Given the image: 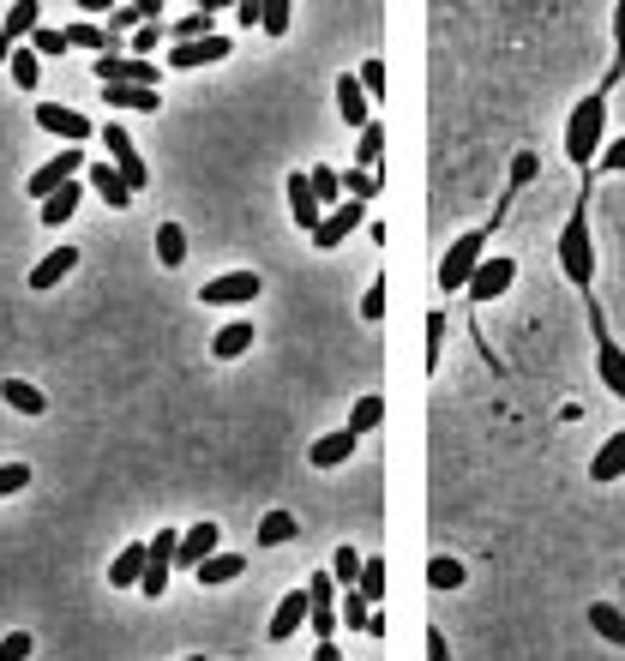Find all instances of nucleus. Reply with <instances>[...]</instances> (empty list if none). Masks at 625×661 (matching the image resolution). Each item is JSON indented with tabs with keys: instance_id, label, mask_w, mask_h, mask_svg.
<instances>
[{
	"instance_id": "f257e3e1",
	"label": "nucleus",
	"mask_w": 625,
	"mask_h": 661,
	"mask_svg": "<svg viewBox=\"0 0 625 661\" xmlns=\"http://www.w3.org/2000/svg\"><path fill=\"white\" fill-rule=\"evenodd\" d=\"M602 145H607V97L590 91L566 121V157L578 163V169H590V163L602 157Z\"/></svg>"
},
{
	"instance_id": "f03ea898",
	"label": "nucleus",
	"mask_w": 625,
	"mask_h": 661,
	"mask_svg": "<svg viewBox=\"0 0 625 661\" xmlns=\"http://www.w3.org/2000/svg\"><path fill=\"white\" fill-rule=\"evenodd\" d=\"M559 271H566V283H578V289L595 283V240H590V217H583V205L566 217V228H559Z\"/></svg>"
},
{
	"instance_id": "7ed1b4c3",
	"label": "nucleus",
	"mask_w": 625,
	"mask_h": 661,
	"mask_svg": "<svg viewBox=\"0 0 625 661\" xmlns=\"http://www.w3.org/2000/svg\"><path fill=\"white\" fill-rule=\"evenodd\" d=\"M481 259H488V228L457 235L451 247H445V259H439V289H469V277H476Z\"/></svg>"
},
{
	"instance_id": "20e7f679",
	"label": "nucleus",
	"mask_w": 625,
	"mask_h": 661,
	"mask_svg": "<svg viewBox=\"0 0 625 661\" xmlns=\"http://www.w3.org/2000/svg\"><path fill=\"white\" fill-rule=\"evenodd\" d=\"M145 578H138V590L150 595V602H157L163 590H169V571H175V548H181V529H157V536L145 541Z\"/></svg>"
},
{
	"instance_id": "39448f33",
	"label": "nucleus",
	"mask_w": 625,
	"mask_h": 661,
	"mask_svg": "<svg viewBox=\"0 0 625 661\" xmlns=\"http://www.w3.org/2000/svg\"><path fill=\"white\" fill-rule=\"evenodd\" d=\"M259 271H223L211 277V283H199V301L205 307H247V301H259Z\"/></svg>"
},
{
	"instance_id": "423d86ee",
	"label": "nucleus",
	"mask_w": 625,
	"mask_h": 661,
	"mask_svg": "<svg viewBox=\"0 0 625 661\" xmlns=\"http://www.w3.org/2000/svg\"><path fill=\"white\" fill-rule=\"evenodd\" d=\"M103 150H109V163H114V175H121L126 187H150V169H145V157H138V145H133V133L126 126H103Z\"/></svg>"
},
{
	"instance_id": "0eeeda50",
	"label": "nucleus",
	"mask_w": 625,
	"mask_h": 661,
	"mask_svg": "<svg viewBox=\"0 0 625 661\" xmlns=\"http://www.w3.org/2000/svg\"><path fill=\"white\" fill-rule=\"evenodd\" d=\"M79 175H85V150H79V145H67V150H60V157H55V163H43V169H36V175H31V187H24V193H31V199H36V205H43V199H48V193H55V187H67V181H79Z\"/></svg>"
},
{
	"instance_id": "6e6552de",
	"label": "nucleus",
	"mask_w": 625,
	"mask_h": 661,
	"mask_svg": "<svg viewBox=\"0 0 625 661\" xmlns=\"http://www.w3.org/2000/svg\"><path fill=\"white\" fill-rule=\"evenodd\" d=\"M97 85H150L157 91L163 67L157 60H138V55H109V60H97Z\"/></svg>"
},
{
	"instance_id": "1a4fd4ad",
	"label": "nucleus",
	"mask_w": 625,
	"mask_h": 661,
	"mask_svg": "<svg viewBox=\"0 0 625 661\" xmlns=\"http://www.w3.org/2000/svg\"><path fill=\"white\" fill-rule=\"evenodd\" d=\"M512 283H517V259L493 253V259H481V265H476V277H469V295H476V301H500Z\"/></svg>"
},
{
	"instance_id": "9d476101",
	"label": "nucleus",
	"mask_w": 625,
	"mask_h": 661,
	"mask_svg": "<svg viewBox=\"0 0 625 661\" xmlns=\"http://www.w3.org/2000/svg\"><path fill=\"white\" fill-rule=\"evenodd\" d=\"M361 217H367V211L355 205V199H343V205H331V211H325V223L313 228V247H319V253L343 247V235H355V228H361Z\"/></svg>"
},
{
	"instance_id": "9b49d317",
	"label": "nucleus",
	"mask_w": 625,
	"mask_h": 661,
	"mask_svg": "<svg viewBox=\"0 0 625 661\" xmlns=\"http://www.w3.org/2000/svg\"><path fill=\"white\" fill-rule=\"evenodd\" d=\"M355 445H361V434L337 427V434H325V439H313V445H308V463H313V469H343V463L355 457Z\"/></svg>"
},
{
	"instance_id": "f8f14e48",
	"label": "nucleus",
	"mask_w": 625,
	"mask_h": 661,
	"mask_svg": "<svg viewBox=\"0 0 625 661\" xmlns=\"http://www.w3.org/2000/svg\"><path fill=\"white\" fill-rule=\"evenodd\" d=\"M121 43L126 36H114L109 24H91V19H79V24H67V48H91L97 60H109V55H121Z\"/></svg>"
},
{
	"instance_id": "ddd939ff",
	"label": "nucleus",
	"mask_w": 625,
	"mask_h": 661,
	"mask_svg": "<svg viewBox=\"0 0 625 661\" xmlns=\"http://www.w3.org/2000/svg\"><path fill=\"white\" fill-rule=\"evenodd\" d=\"M36 126L55 138H67V145H79V138H91V121H85L79 109H60V103H43L36 109Z\"/></svg>"
},
{
	"instance_id": "4468645a",
	"label": "nucleus",
	"mask_w": 625,
	"mask_h": 661,
	"mask_svg": "<svg viewBox=\"0 0 625 661\" xmlns=\"http://www.w3.org/2000/svg\"><path fill=\"white\" fill-rule=\"evenodd\" d=\"M228 48H235V43H228V36H205V43H175V48H169V67H175V72L211 67V60H223Z\"/></svg>"
},
{
	"instance_id": "2eb2a0df",
	"label": "nucleus",
	"mask_w": 625,
	"mask_h": 661,
	"mask_svg": "<svg viewBox=\"0 0 625 661\" xmlns=\"http://www.w3.org/2000/svg\"><path fill=\"white\" fill-rule=\"evenodd\" d=\"M289 211H295V223L301 228H308V235H313V228L319 223H325V205H319V199H313V181H308V169H295V175H289Z\"/></svg>"
},
{
	"instance_id": "dca6fc26",
	"label": "nucleus",
	"mask_w": 625,
	"mask_h": 661,
	"mask_svg": "<svg viewBox=\"0 0 625 661\" xmlns=\"http://www.w3.org/2000/svg\"><path fill=\"white\" fill-rule=\"evenodd\" d=\"M85 181H91L97 193H103V205H109V211H126V205H133V187H126L121 175H114V163H103V157L85 163Z\"/></svg>"
},
{
	"instance_id": "f3484780",
	"label": "nucleus",
	"mask_w": 625,
	"mask_h": 661,
	"mask_svg": "<svg viewBox=\"0 0 625 661\" xmlns=\"http://www.w3.org/2000/svg\"><path fill=\"white\" fill-rule=\"evenodd\" d=\"M595 379H602V385L625 403V349H620L614 337H595Z\"/></svg>"
},
{
	"instance_id": "a211bd4d",
	"label": "nucleus",
	"mask_w": 625,
	"mask_h": 661,
	"mask_svg": "<svg viewBox=\"0 0 625 661\" xmlns=\"http://www.w3.org/2000/svg\"><path fill=\"white\" fill-rule=\"evenodd\" d=\"M301 626H308V590H289L271 614V643H289Z\"/></svg>"
},
{
	"instance_id": "6ab92c4d",
	"label": "nucleus",
	"mask_w": 625,
	"mask_h": 661,
	"mask_svg": "<svg viewBox=\"0 0 625 661\" xmlns=\"http://www.w3.org/2000/svg\"><path fill=\"white\" fill-rule=\"evenodd\" d=\"M205 553H216V524H187L181 548H175V571H193Z\"/></svg>"
},
{
	"instance_id": "aec40b11",
	"label": "nucleus",
	"mask_w": 625,
	"mask_h": 661,
	"mask_svg": "<svg viewBox=\"0 0 625 661\" xmlns=\"http://www.w3.org/2000/svg\"><path fill=\"white\" fill-rule=\"evenodd\" d=\"M620 475H625V427L607 434L602 445H595V457H590V481H620Z\"/></svg>"
},
{
	"instance_id": "412c9836",
	"label": "nucleus",
	"mask_w": 625,
	"mask_h": 661,
	"mask_svg": "<svg viewBox=\"0 0 625 661\" xmlns=\"http://www.w3.org/2000/svg\"><path fill=\"white\" fill-rule=\"evenodd\" d=\"M241 571H247V553H205L193 565V578L205 583V590H216V583H235Z\"/></svg>"
},
{
	"instance_id": "4be33fe9",
	"label": "nucleus",
	"mask_w": 625,
	"mask_h": 661,
	"mask_svg": "<svg viewBox=\"0 0 625 661\" xmlns=\"http://www.w3.org/2000/svg\"><path fill=\"white\" fill-rule=\"evenodd\" d=\"M72 271H79V247H55V253H48V259L31 271V289H43V295H48V289H55L60 277H72Z\"/></svg>"
},
{
	"instance_id": "5701e85b",
	"label": "nucleus",
	"mask_w": 625,
	"mask_h": 661,
	"mask_svg": "<svg viewBox=\"0 0 625 661\" xmlns=\"http://www.w3.org/2000/svg\"><path fill=\"white\" fill-rule=\"evenodd\" d=\"M247 349H253V325H247V320L216 325V337H211V355H216V361H241Z\"/></svg>"
},
{
	"instance_id": "b1692460",
	"label": "nucleus",
	"mask_w": 625,
	"mask_h": 661,
	"mask_svg": "<svg viewBox=\"0 0 625 661\" xmlns=\"http://www.w3.org/2000/svg\"><path fill=\"white\" fill-rule=\"evenodd\" d=\"M36 24H43V7H36V0H12V12H7V24H0V36H7L12 48H24Z\"/></svg>"
},
{
	"instance_id": "393cba45",
	"label": "nucleus",
	"mask_w": 625,
	"mask_h": 661,
	"mask_svg": "<svg viewBox=\"0 0 625 661\" xmlns=\"http://www.w3.org/2000/svg\"><path fill=\"white\" fill-rule=\"evenodd\" d=\"M145 541H133V548H121L114 553V565H109V583L114 590H138V578H145Z\"/></svg>"
},
{
	"instance_id": "a878e982",
	"label": "nucleus",
	"mask_w": 625,
	"mask_h": 661,
	"mask_svg": "<svg viewBox=\"0 0 625 661\" xmlns=\"http://www.w3.org/2000/svg\"><path fill=\"white\" fill-rule=\"evenodd\" d=\"M103 103H114V109H145V114H157V109H163V91H150V85H103Z\"/></svg>"
},
{
	"instance_id": "bb28decb",
	"label": "nucleus",
	"mask_w": 625,
	"mask_h": 661,
	"mask_svg": "<svg viewBox=\"0 0 625 661\" xmlns=\"http://www.w3.org/2000/svg\"><path fill=\"white\" fill-rule=\"evenodd\" d=\"M337 109H343V126H367L373 114H367V91L355 85V72H343L337 79Z\"/></svg>"
},
{
	"instance_id": "cd10ccee",
	"label": "nucleus",
	"mask_w": 625,
	"mask_h": 661,
	"mask_svg": "<svg viewBox=\"0 0 625 661\" xmlns=\"http://www.w3.org/2000/svg\"><path fill=\"white\" fill-rule=\"evenodd\" d=\"M79 199H85V187H79V181L55 187V193L43 199V228H60V223L72 217V211H79Z\"/></svg>"
},
{
	"instance_id": "c85d7f7f",
	"label": "nucleus",
	"mask_w": 625,
	"mask_h": 661,
	"mask_svg": "<svg viewBox=\"0 0 625 661\" xmlns=\"http://www.w3.org/2000/svg\"><path fill=\"white\" fill-rule=\"evenodd\" d=\"M0 403L7 410H19V415H43L48 410V397L36 385H24V379H0Z\"/></svg>"
},
{
	"instance_id": "c756f323",
	"label": "nucleus",
	"mask_w": 625,
	"mask_h": 661,
	"mask_svg": "<svg viewBox=\"0 0 625 661\" xmlns=\"http://www.w3.org/2000/svg\"><path fill=\"white\" fill-rule=\"evenodd\" d=\"M583 619H590L595 638H607V643H620V650H625V614L614 602H590V614H583Z\"/></svg>"
},
{
	"instance_id": "7c9ffc66",
	"label": "nucleus",
	"mask_w": 625,
	"mask_h": 661,
	"mask_svg": "<svg viewBox=\"0 0 625 661\" xmlns=\"http://www.w3.org/2000/svg\"><path fill=\"white\" fill-rule=\"evenodd\" d=\"M308 181H313V199H319V205H343V175L337 169H331V163H313V169H308Z\"/></svg>"
},
{
	"instance_id": "2f4dec72",
	"label": "nucleus",
	"mask_w": 625,
	"mask_h": 661,
	"mask_svg": "<svg viewBox=\"0 0 625 661\" xmlns=\"http://www.w3.org/2000/svg\"><path fill=\"white\" fill-rule=\"evenodd\" d=\"M464 578H469L464 559H451V553H433L427 559V583H433V590H464Z\"/></svg>"
},
{
	"instance_id": "473e14b6",
	"label": "nucleus",
	"mask_w": 625,
	"mask_h": 661,
	"mask_svg": "<svg viewBox=\"0 0 625 661\" xmlns=\"http://www.w3.org/2000/svg\"><path fill=\"white\" fill-rule=\"evenodd\" d=\"M386 422V397H373V391H367V397H355V410H349V434H373V427Z\"/></svg>"
},
{
	"instance_id": "72a5a7b5",
	"label": "nucleus",
	"mask_w": 625,
	"mask_h": 661,
	"mask_svg": "<svg viewBox=\"0 0 625 661\" xmlns=\"http://www.w3.org/2000/svg\"><path fill=\"white\" fill-rule=\"evenodd\" d=\"M386 583H391V565H386V559H361V578H355V590H361L373 607L386 602Z\"/></svg>"
},
{
	"instance_id": "f704fd0d",
	"label": "nucleus",
	"mask_w": 625,
	"mask_h": 661,
	"mask_svg": "<svg viewBox=\"0 0 625 661\" xmlns=\"http://www.w3.org/2000/svg\"><path fill=\"white\" fill-rule=\"evenodd\" d=\"M295 512H265V524H259V548H283V541H295Z\"/></svg>"
},
{
	"instance_id": "c9c22d12",
	"label": "nucleus",
	"mask_w": 625,
	"mask_h": 661,
	"mask_svg": "<svg viewBox=\"0 0 625 661\" xmlns=\"http://www.w3.org/2000/svg\"><path fill=\"white\" fill-rule=\"evenodd\" d=\"M157 259L169 265V271L187 259V228L181 223H157Z\"/></svg>"
},
{
	"instance_id": "e433bc0d",
	"label": "nucleus",
	"mask_w": 625,
	"mask_h": 661,
	"mask_svg": "<svg viewBox=\"0 0 625 661\" xmlns=\"http://www.w3.org/2000/svg\"><path fill=\"white\" fill-rule=\"evenodd\" d=\"M355 157H361L355 169H373L379 175V163H386V126H379V121L361 126V150H355Z\"/></svg>"
},
{
	"instance_id": "4c0bfd02",
	"label": "nucleus",
	"mask_w": 625,
	"mask_h": 661,
	"mask_svg": "<svg viewBox=\"0 0 625 661\" xmlns=\"http://www.w3.org/2000/svg\"><path fill=\"white\" fill-rule=\"evenodd\" d=\"M7 72H12V85H19V91H36V79H43V60H36L31 48H12Z\"/></svg>"
},
{
	"instance_id": "58836bf2",
	"label": "nucleus",
	"mask_w": 625,
	"mask_h": 661,
	"mask_svg": "<svg viewBox=\"0 0 625 661\" xmlns=\"http://www.w3.org/2000/svg\"><path fill=\"white\" fill-rule=\"evenodd\" d=\"M337 175H343V193H349L355 205H367V199H373L379 187H386V181H379L373 169H337Z\"/></svg>"
},
{
	"instance_id": "ea45409f",
	"label": "nucleus",
	"mask_w": 625,
	"mask_h": 661,
	"mask_svg": "<svg viewBox=\"0 0 625 661\" xmlns=\"http://www.w3.org/2000/svg\"><path fill=\"white\" fill-rule=\"evenodd\" d=\"M24 48H31L36 60H43V55H67V31H55V24H36Z\"/></svg>"
},
{
	"instance_id": "a19ab883",
	"label": "nucleus",
	"mask_w": 625,
	"mask_h": 661,
	"mask_svg": "<svg viewBox=\"0 0 625 661\" xmlns=\"http://www.w3.org/2000/svg\"><path fill=\"white\" fill-rule=\"evenodd\" d=\"M331 578H337V590H349V583L361 578V553H355L349 541H343V548L331 553Z\"/></svg>"
},
{
	"instance_id": "79ce46f5",
	"label": "nucleus",
	"mask_w": 625,
	"mask_h": 661,
	"mask_svg": "<svg viewBox=\"0 0 625 661\" xmlns=\"http://www.w3.org/2000/svg\"><path fill=\"white\" fill-rule=\"evenodd\" d=\"M169 36H181V43H205V36H216V31H211V12L199 7V12H187V19H175Z\"/></svg>"
},
{
	"instance_id": "37998d69",
	"label": "nucleus",
	"mask_w": 625,
	"mask_h": 661,
	"mask_svg": "<svg viewBox=\"0 0 625 661\" xmlns=\"http://www.w3.org/2000/svg\"><path fill=\"white\" fill-rule=\"evenodd\" d=\"M157 43H163V24H138V31L126 36V48H133L138 60H150V48H157Z\"/></svg>"
},
{
	"instance_id": "c03bdc74",
	"label": "nucleus",
	"mask_w": 625,
	"mask_h": 661,
	"mask_svg": "<svg viewBox=\"0 0 625 661\" xmlns=\"http://www.w3.org/2000/svg\"><path fill=\"white\" fill-rule=\"evenodd\" d=\"M355 85H361L367 97H386V60H367V67L355 72Z\"/></svg>"
},
{
	"instance_id": "a18cd8bd",
	"label": "nucleus",
	"mask_w": 625,
	"mask_h": 661,
	"mask_svg": "<svg viewBox=\"0 0 625 661\" xmlns=\"http://www.w3.org/2000/svg\"><path fill=\"white\" fill-rule=\"evenodd\" d=\"M535 175H542V157H535V150H517L512 157V187H529Z\"/></svg>"
},
{
	"instance_id": "49530a36",
	"label": "nucleus",
	"mask_w": 625,
	"mask_h": 661,
	"mask_svg": "<svg viewBox=\"0 0 625 661\" xmlns=\"http://www.w3.org/2000/svg\"><path fill=\"white\" fill-rule=\"evenodd\" d=\"M439 343H445V313L433 307V313H427V373L439 367Z\"/></svg>"
},
{
	"instance_id": "de8ad7c7",
	"label": "nucleus",
	"mask_w": 625,
	"mask_h": 661,
	"mask_svg": "<svg viewBox=\"0 0 625 661\" xmlns=\"http://www.w3.org/2000/svg\"><path fill=\"white\" fill-rule=\"evenodd\" d=\"M31 488V469L24 463H0V500H7V493H24Z\"/></svg>"
},
{
	"instance_id": "09e8293b",
	"label": "nucleus",
	"mask_w": 625,
	"mask_h": 661,
	"mask_svg": "<svg viewBox=\"0 0 625 661\" xmlns=\"http://www.w3.org/2000/svg\"><path fill=\"white\" fill-rule=\"evenodd\" d=\"M31 650H36L31 631H7V638H0V661H24Z\"/></svg>"
},
{
	"instance_id": "8fccbe9b",
	"label": "nucleus",
	"mask_w": 625,
	"mask_h": 661,
	"mask_svg": "<svg viewBox=\"0 0 625 661\" xmlns=\"http://www.w3.org/2000/svg\"><path fill=\"white\" fill-rule=\"evenodd\" d=\"M265 31L289 36V0H265Z\"/></svg>"
},
{
	"instance_id": "3c124183",
	"label": "nucleus",
	"mask_w": 625,
	"mask_h": 661,
	"mask_svg": "<svg viewBox=\"0 0 625 661\" xmlns=\"http://www.w3.org/2000/svg\"><path fill=\"white\" fill-rule=\"evenodd\" d=\"M386 283H373V289H367V295H361V320H386Z\"/></svg>"
},
{
	"instance_id": "603ef678",
	"label": "nucleus",
	"mask_w": 625,
	"mask_h": 661,
	"mask_svg": "<svg viewBox=\"0 0 625 661\" xmlns=\"http://www.w3.org/2000/svg\"><path fill=\"white\" fill-rule=\"evenodd\" d=\"M595 169H607V175H620V169H625V138H614V145H602Z\"/></svg>"
},
{
	"instance_id": "864d4df0",
	"label": "nucleus",
	"mask_w": 625,
	"mask_h": 661,
	"mask_svg": "<svg viewBox=\"0 0 625 661\" xmlns=\"http://www.w3.org/2000/svg\"><path fill=\"white\" fill-rule=\"evenodd\" d=\"M235 19L247 24V31H253V24H265V0H241V12H235Z\"/></svg>"
},
{
	"instance_id": "5fc2aeb1",
	"label": "nucleus",
	"mask_w": 625,
	"mask_h": 661,
	"mask_svg": "<svg viewBox=\"0 0 625 661\" xmlns=\"http://www.w3.org/2000/svg\"><path fill=\"white\" fill-rule=\"evenodd\" d=\"M427 656H433V661H445V656H451V643H445V631H439V626L427 631Z\"/></svg>"
},
{
	"instance_id": "6e6d98bb",
	"label": "nucleus",
	"mask_w": 625,
	"mask_h": 661,
	"mask_svg": "<svg viewBox=\"0 0 625 661\" xmlns=\"http://www.w3.org/2000/svg\"><path fill=\"white\" fill-rule=\"evenodd\" d=\"M614 43H625V0L614 7Z\"/></svg>"
},
{
	"instance_id": "4d7b16f0",
	"label": "nucleus",
	"mask_w": 625,
	"mask_h": 661,
	"mask_svg": "<svg viewBox=\"0 0 625 661\" xmlns=\"http://www.w3.org/2000/svg\"><path fill=\"white\" fill-rule=\"evenodd\" d=\"M7 60H12V43H7V36H0V67H7Z\"/></svg>"
}]
</instances>
